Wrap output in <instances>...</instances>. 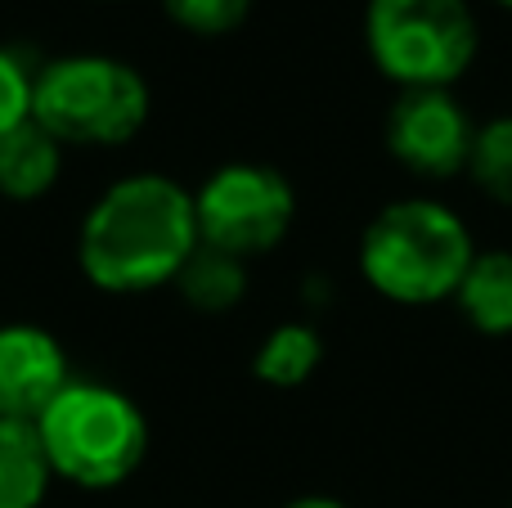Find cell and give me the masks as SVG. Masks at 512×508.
<instances>
[{
	"instance_id": "cell-5",
	"label": "cell",
	"mask_w": 512,
	"mask_h": 508,
	"mask_svg": "<svg viewBox=\"0 0 512 508\" xmlns=\"http://www.w3.org/2000/svg\"><path fill=\"white\" fill-rule=\"evenodd\" d=\"M364 36L405 90H450L477 59V18L463 0H369Z\"/></svg>"
},
{
	"instance_id": "cell-4",
	"label": "cell",
	"mask_w": 512,
	"mask_h": 508,
	"mask_svg": "<svg viewBox=\"0 0 512 508\" xmlns=\"http://www.w3.org/2000/svg\"><path fill=\"white\" fill-rule=\"evenodd\" d=\"M32 117L59 144H126L149 122V81L113 54H68L36 72Z\"/></svg>"
},
{
	"instance_id": "cell-14",
	"label": "cell",
	"mask_w": 512,
	"mask_h": 508,
	"mask_svg": "<svg viewBox=\"0 0 512 508\" xmlns=\"http://www.w3.org/2000/svg\"><path fill=\"white\" fill-rule=\"evenodd\" d=\"M468 176L477 180L481 194L512 207V117H495L490 126L477 131L472 158H468Z\"/></svg>"
},
{
	"instance_id": "cell-15",
	"label": "cell",
	"mask_w": 512,
	"mask_h": 508,
	"mask_svg": "<svg viewBox=\"0 0 512 508\" xmlns=\"http://www.w3.org/2000/svg\"><path fill=\"white\" fill-rule=\"evenodd\" d=\"M167 18L194 36H225L248 23L252 0H162Z\"/></svg>"
},
{
	"instance_id": "cell-7",
	"label": "cell",
	"mask_w": 512,
	"mask_h": 508,
	"mask_svg": "<svg viewBox=\"0 0 512 508\" xmlns=\"http://www.w3.org/2000/svg\"><path fill=\"white\" fill-rule=\"evenodd\" d=\"M472 140L477 131L450 90H405L387 117V149L418 176L468 171Z\"/></svg>"
},
{
	"instance_id": "cell-6",
	"label": "cell",
	"mask_w": 512,
	"mask_h": 508,
	"mask_svg": "<svg viewBox=\"0 0 512 508\" xmlns=\"http://www.w3.org/2000/svg\"><path fill=\"white\" fill-rule=\"evenodd\" d=\"M198 239L216 252L248 261L283 243L297 216V194L274 167L261 162H230L212 171L203 189H194Z\"/></svg>"
},
{
	"instance_id": "cell-9",
	"label": "cell",
	"mask_w": 512,
	"mask_h": 508,
	"mask_svg": "<svg viewBox=\"0 0 512 508\" xmlns=\"http://www.w3.org/2000/svg\"><path fill=\"white\" fill-rule=\"evenodd\" d=\"M63 144L36 117L0 135V194L14 203H36L59 185Z\"/></svg>"
},
{
	"instance_id": "cell-2",
	"label": "cell",
	"mask_w": 512,
	"mask_h": 508,
	"mask_svg": "<svg viewBox=\"0 0 512 508\" xmlns=\"http://www.w3.org/2000/svg\"><path fill=\"white\" fill-rule=\"evenodd\" d=\"M472 234L450 207L432 198H400L382 207L360 239V270L382 297L432 306L454 297L472 266Z\"/></svg>"
},
{
	"instance_id": "cell-18",
	"label": "cell",
	"mask_w": 512,
	"mask_h": 508,
	"mask_svg": "<svg viewBox=\"0 0 512 508\" xmlns=\"http://www.w3.org/2000/svg\"><path fill=\"white\" fill-rule=\"evenodd\" d=\"M499 5H504V9H512V0H499Z\"/></svg>"
},
{
	"instance_id": "cell-16",
	"label": "cell",
	"mask_w": 512,
	"mask_h": 508,
	"mask_svg": "<svg viewBox=\"0 0 512 508\" xmlns=\"http://www.w3.org/2000/svg\"><path fill=\"white\" fill-rule=\"evenodd\" d=\"M32 81L36 72H27V63L0 45V135L32 117Z\"/></svg>"
},
{
	"instance_id": "cell-1",
	"label": "cell",
	"mask_w": 512,
	"mask_h": 508,
	"mask_svg": "<svg viewBox=\"0 0 512 508\" xmlns=\"http://www.w3.org/2000/svg\"><path fill=\"white\" fill-rule=\"evenodd\" d=\"M194 194L158 171H135L95 198L77 234L81 275L104 293L176 284L198 252Z\"/></svg>"
},
{
	"instance_id": "cell-17",
	"label": "cell",
	"mask_w": 512,
	"mask_h": 508,
	"mask_svg": "<svg viewBox=\"0 0 512 508\" xmlns=\"http://www.w3.org/2000/svg\"><path fill=\"white\" fill-rule=\"evenodd\" d=\"M288 508H346V504L333 500V495H301V500H292Z\"/></svg>"
},
{
	"instance_id": "cell-11",
	"label": "cell",
	"mask_w": 512,
	"mask_h": 508,
	"mask_svg": "<svg viewBox=\"0 0 512 508\" xmlns=\"http://www.w3.org/2000/svg\"><path fill=\"white\" fill-rule=\"evenodd\" d=\"M459 311L468 324L490 338L512 333V252H477L459 284Z\"/></svg>"
},
{
	"instance_id": "cell-13",
	"label": "cell",
	"mask_w": 512,
	"mask_h": 508,
	"mask_svg": "<svg viewBox=\"0 0 512 508\" xmlns=\"http://www.w3.org/2000/svg\"><path fill=\"white\" fill-rule=\"evenodd\" d=\"M176 284H180V293H185V302L198 306V311H230L243 297V288H248V270H243V261L230 257V252H216V248H207V243H198V252L189 257V266L180 270Z\"/></svg>"
},
{
	"instance_id": "cell-3",
	"label": "cell",
	"mask_w": 512,
	"mask_h": 508,
	"mask_svg": "<svg viewBox=\"0 0 512 508\" xmlns=\"http://www.w3.org/2000/svg\"><path fill=\"white\" fill-rule=\"evenodd\" d=\"M50 473L81 491H113L140 473L149 455V419L126 392L72 378L36 419Z\"/></svg>"
},
{
	"instance_id": "cell-8",
	"label": "cell",
	"mask_w": 512,
	"mask_h": 508,
	"mask_svg": "<svg viewBox=\"0 0 512 508\" xmlns=\"http://www.w3.org/2000/svg\"><path fill=\"white\" fill-rule=\"evenodd\" d=\"M72 383L68 351L41 324H0V419L32 423Z\"/></svg>"
},
{
	"instance_id": "cell-12",
	"label": "cell",
	"mask_w": 512,
	"mask_h": 508,
	"mask_svg": "<svg viewBox=\"0 0 512 508\" xmlns=\"http://www.w3.org/2000/svg\"><path fill=\"white\" fill-rule=\"evenodd\" d=\"M324 360V342L310 324H279L252 356V374L270 387H301Z\"/></svg>"
},
{
	"instance_id": "cell-10",
	"label": "cell",
	"mask_w": 512,
	"mask_h": 508,
	"mask_svg": "<svg viewBox=\"0 0 512 508\" xmlns=\"http://www.w3.org/2000/svg\"><path fill=\"white\" fill-rule=\"evenodd\" d=\"M54 473L32 423L0 419V508H41Z\"/></svg>"
}]
</instances>
